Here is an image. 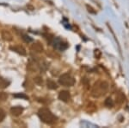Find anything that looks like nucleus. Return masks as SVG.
Here are the masks:
<instances>
[{
	"mask_svg": "<svg viewBox=\"0 0 129 128\" xmlns=\"http://www.w3.org/2000/svg\"><path fill=\"white\" fill-rule=\"evenodd\" d=\"M39 117L43 122L47 124H54L57 121V117H55V115H53L48 109L47 108H41L39 111Z\"/></svg>",
	"mask_w": 129,
	"mask_h": 128,
	"instance_id": "nucleus-1",
	"label": "nucleus"
},
{
	"mask_svg": "<svg viewBox=\"0 0 129 128\" xmlns=\"http://www.w3.org/2000/svg\"><path fill=\"white\" fill-rule=\"evenodd\" d=\"M109 85L106 82H98L95 83L94 87L92 89V95L94 97H100L103 94L106 93V91L108 90Z\"/></svg>",
	"mask_w": 129,
	"mask_h": 128,
	"instance_id": "nucleus-2",
	"label": "nucleus"
},
{
	"mask_svg": "<svg viewBox=\"0 0 129 128\" xmlns=\"http://www.w3.org/2000/svg\"><path fill=\"white\" fill-rule=\"evenodd\" d=\"M59 82L63 86L66 87H72L74 85L75 83V80L68 74H64L63 75L60 76V78L59 80Z\"/></svg>",
	"mask_w": 129,
	"mask_h": 128,
	"instance_id": "nucleus-3",
	"label": "nucleus"
},
{
	"mask_svg": "<svg viewBox=\"0 0 129 128\" xmlns=\"http://www.w3.org/2000/svg\"><path fill=\"white\" fill-rule=\"evenodd\" d=\"M53 46H54L55 49L59 50H64L67 48V44L63 43L60 39H56L54 43H53Z\"/></svg>",
	"mask_w": 129,
	"mask_h": 128,
	"instance_id": "nucleus-4",
	"label": "nucleus"
},
{
	"mask_svg": "<svg viewBox=\"0 0 129 128\" xmlns=\"http://www.w3.org/2000/svg\"><path fill=\"white\" fill-rule=\"evenodd\" d=\"M59 98L63 101H68L70 99V94L67 91H62L59 94Z\"/></svg>",
	"mask_w": 129,
	"mask_h": 128,
	"instance_id": "nucleus-5",
	"label": "nucleus"
},
{
	"mask_svg": "<svg viewBox=\"0 0 129 128\" xmlns=\"http://www.w3.org/2000/svg\"><path fill=\"white\" fill-rule=\"evenodd\" d=\"M22 111H23V108L21 107V106H14V107H12L10 109V112L13 115H15V116H18V115H20L21 113H22Z\"/></svg>",
	"mask_w": 129,
	"mask_h": 128,
	"instance_id": "nucleus-6",
	"label": "nucleus"
},
{
	"mask_svg": "<svg viewBox=\"0 0 129 128\" xmlns=\"http://www.w3.org/2000/svg\"><path fill=\"white\" fill-rule=\"evenodd\" d=\"M31 49H32L33 50H35V51H36V52H41L43 50V47L41 44H39V43H35V44H33Z\"/></svg>",
	"mask_w": 129,
	"mask_h": 128,
	"instance_id": "nucleus-7",
	"label": "nucleus"
},
{
	"mask_svg": "<svg viewBox=\"0 0 129 128\" xmlns=\"http://www.w3.org/2000/svg\"><path fill=\"white\" fill-rule=\"evenodd\" d=\"M9 84H10V82L6 81V80L0 79V87H1V88H5L6 87H8Z\"/></svg>",
	"mask_w": 129,
	"mask_h": 128,
	"instance_id": "nucleus-8",
	"label": "nucleus"
},
{
	"mask_svg": "<svg viewBox=\"0 0 129 128\" xmlns=\"http://www.w3.org/2000/svg\"><path fill=\"white\" fill-rule=\"evenodd\" d=\"M47 87H48L50 89H56L57 88V85H56V83L54 82V81H51V80H49V81H47Z\"/></svg>",
	"mask_w": 129,
	"mask_h": 128,
	"instance_id": "nucleus-9",
	"label": "nucleus"
},
{
	"mask_svg": "<svg viewBox=\"0 0 129 128\" xmlns=\"http://www.w3.org/2000/svg\"><path fill=\"white\" fill-rule=\"evenodd\" d=\"M13 49L15 50V51L18 52L19 54H26V52H25V49H23V48L20 47V46H16V47H14Z\"/></svg>",
	"mask_w": 129,
	"mask_h": 128,
	"instance_id": "nucleus-10",
	"label": "nucleus"
},
{
	"mask_svg": "<svg viewBox=\"0 0 129 128\" xmlns=\"http://www.w3.org/2000/svg\"><path fill=\"white\" fill-rule=\"evenodd\" d=\"M8 98V95L5 93H0V101H5Z\"/></svg>",
	"mask_w": 129,
	"mask_h": 128,
	"instance_id": "nucleus-11",
	"label": "nucleus"
},
{
	"mask_svg": "<svg viewBox=\"0 0 129 128\" xmlns=\"http://www.w3.org/2000/svg\"><path fill=\"white\" fill-rule=\"evenodd\" d=\"M105 105L107 106H109V107H110V106H113V101H112L111 99H110V98L107 99V100H106V101H105Z\"/></svg>",
	"mask_w": 129,
	"mask_h": 128,
	"instance_id": "nucleus-12",
	"label": "nucleus"
},
{
	"mask_svg": "<svg viewBox=\"0 0 129 128\" xmlns=\"http://www.w3.org/2000/svg\"><path fill=\"white\" fill-rule=\"evenodd\" d=\"M5 112H4L2 109H0V122H1V121H3L4 119H5Z\"/></svg>",
	"mask_w": 129,
	"mask_h": 128,
	"instance_id": "nucleus-13",
	"label": "nucleus"
},
{
	"mask_svg": "<svg viewBox=\"0 0 129 128\" xmlns=\"http://www.w3.org/2000/svg\"><path fill=\"white\" fill-rule=\"evenodd\" d=\"M35 82L38 83V84H41V83H42V80H41L40 77H37V78L35 79Z\"/></svg>",
	"mask_w": 129,
	"mask_h": 128,
	"instance_id": "nucleus-14",
	"label": "nucleus"
},
{
	"mask_svg": "<svg viewBox=\"0 0 129 128\" xmlns=\"http://www.w3.org/2000/svg\"><path fill=\"white\" fill-rule=\"evenodd\" d=\"M16 97H20V98H23V99H27V96L24 95V94H16Z\"/></svg>",
	"mask_w": 129,
	"mask_h": 128,
	"instance_id": "nucleus-15",
	"label": "nucleus"
}]
</instances>
